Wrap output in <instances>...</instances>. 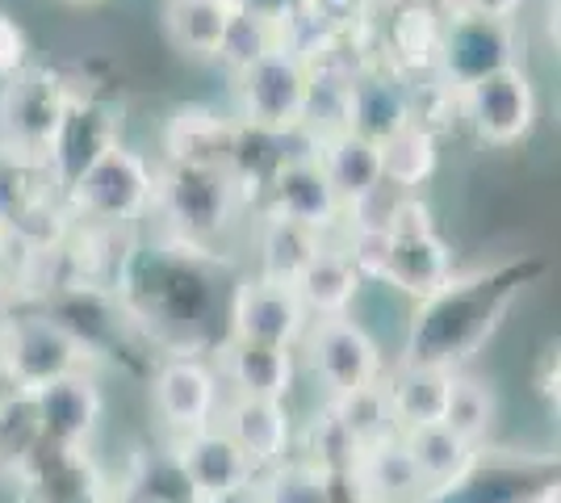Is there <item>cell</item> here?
Masks as SVG:
<instances>
[{"mask_svg": "<svg viewBox=\"0 0 561 503\" xmlns=\"http://www.w3.org/2000/svg\"><path fill=\"white\" fill-rule=\"evenodd\" d=\"M519 289L524 282L515 268H491L473 277L453 273L436 294L415 302L402 361H432L448 369H466V361L494 335L499 319L512 311Z\"/></svg>", "mask_w": 561, "mask_h": 503, "instance_id": "obj_1", "label": "cell"}, {"mask_svg": "<svg viewBox=\"0 0 561 503\" xmlns=\"http://www.w3.org/2000/svg\"><path fill=\"white\" fill-rule=\"evenodd\" d=\"M193 243L135 252L126 268L122 294L135 302V311L168 332H193L210 315V273L188 252Z\"/></svg>", "mask_w": 561, "mask_h": 503, "instance_id": "obj_2", "label": "cell"}, {"mask_svg": "<svg viewBox=\"0 0 561 503\" xmlns=\"http://www.w3.org/2000/svg\"><path fill=\"white\" fill-rule=\"evenodd\" d=\"M156 176L139 151L117 139L64 190V210L96 227H135L156 206Z\"/></svg>", "mask_w": 561, "mask_h": 503, "instance_id": "obj_3", "label": "cell"}, {"mask_svg": "<svg viewBox=\"0 0 561 503\" xmlns=\"http://www.w3.org/2000/svg\"><path fill=\"white\" fill-rule=\"evenodd\" d=\"M89 365H93V344L55 311L18 315L4 319L0 328V369L13 390H38Z\"/></svg>", "mask_w": 561, "mask_h": 503, "instance_id": "obj_4", "label": "cell"}, {"mask_svg": "<svg viewBox=\"0 0 561 503\" xmlns=\"http://www.w3.org/2000/svg\"><path fill=\"white\" fill-rule=\"evenodd\" d=\"M314 68L294 47H277L260 55L239 72V122L268 135H294L310 114Z\"/></svg>", "mask_w": 561, "mask_h": 503, "instance_id": "obj_5", "label": "cell"}, {"mask_svg": "<svg viewBox=\"0 0 561 503\" xmlns=\"http://www.w3.org/2000/svg\"><path fill=\"white\" fill-rule=\"evenodd\" d=\"M168 218L172 236L181 243H210L231 227L239 210V190H234L227 168L206 164H168L156 176V206Z\"/></svg>", "mask_w": 561, "mask_h": 503, "instance_id": "obj_6", "label": "cell"}, {"mask_svg": "<svg viewBox=\"0 0 561 503\" xmlns=\"http://www.w3.org/2000/svg\"><path fill=\"white\" fill-rule=\"evenodd\" d=\"M71 96L68 80L47 68H22L0 80V147L47 164Z\"/></svg>", "mask_w": 561, "mask_h": 503, "instance_id": "obj_7", "label": "cell"}, {"mask_svg": "<svg viewBox=\"0 0 561 503\" xmlns=\"http://www.w3.org/2000/svg\"><path fill=\"white\" fill-rule=\"evenodd\" d=\"M306 361L310 374L319 378V386L328 390V399L365 390V386L381 382V344L374 340V332L348 315H328V319H310L306 328Z\"/></svg>", "mask_w": 561, "mask_h": 503, "instance_id": "obj_8", "label": "cell"}, {"mask_svg": "<svg viewBox=\"0 0 561 503\" xmlns=\"http://www.w3.org/2000/svg\"><path fill=\"white\" fill-rule=\"evenodd\" d=\"M519 34L512 18H482V13H453L436 43V72L457 93L473 80L499 72L507 64H519Z\"/></svg>", "mask_w": 561, "mask_h": 503, "instance_id": "obj_9", "label": "cell"}, {"mask_svg": "<svg viewBox=\"0 0 561 503\" xmlns=\"http://www.w3.org/2000/svg\"><path fill=\"white\" fill-rule=\"evenodd\" d=\"M461 118L473 126V135L491 147L524 144L537 126V89L533 76L519 64H507L499 72L473 80L461 89Z\"/></svg>", "mask_w": 561, "mask_h": 503, "instance_id": "obj_10", "label": "cell"}, {"mask_svg": "<svg viewBox=\"0 0 561 503\" xmlns=\"http://www.w3.org/2000/svg\"><path fill=\"white\" fill-rule=\"evenodd\" d=\"M151 403L172 436L210 428L222 408V378L210 361L176 353L156 365L151 374Z\"/></svg>", "mask_w": 561, "mask_h": 503, "instance_id": "obj_11", "label": "cell"}, {"mask_svg": "<svg viewBox=\"0 0 561 503\" xmlns=\"http://www.w3.org/2000/svg\"><path fill=\"white\" fill-rule=\"evenodd\" d=\"M231 340H256V344H285L298 348L310 311L302 307L298 289L268 277H243L231 294Z\"/></svg>", "mask_w": 561, "mask_h": 503, "instance_id": "obj_12", "label": "cell"}, {"mask_svg": "<svg viewBox=\"0 0 561 503\" xmlns=\"http://www.w3.org/2000/svg\"><path fill=\"white\" fill-rule=\"evenodd\" d=\"M268 215L302 222L310 231L328 236L331 227L344 218V202L331 190L328 172L319 164V151H289L277 164V172L268 176Z\"/></svg>", "mask_w": 561, "mask_h": 503, "instance_id": "obj_13", "label": "cell"}, {"mask_svg": "<svg viewBox=\"0 0 561 503\" xmlns=\"http://www.w3.org/2000/svg\"><path fill=\"white\" fill-rule=\"evenodd\" d=\"M34 411H38V428L47 445H71V449H89L101 420H105V395L96 386L93 369H76L55 382L30 390Z\"/></svg>", "mask_w": 561, "mask_h": 503, "instance_id": "obj_14", "label": "cell"}, {"mask_svg": "<svg viewBox=\"0 0 561 503\" xmlns=\"http://www.w3.org/2000/svg\"><path fill=\"white\" fill-rule=\"evenodd\" d=\"M117 135H122V110H117L114 101H101V96L84 93L71 96L64 126H59V135H55L47 156V168L50 176H55V185H59V193L68 190L105 147H114Z\"/></svg>", "mask_w": 561, "mask_h": 503, "instance_id": "obj_15", "label": "cell"}, {"mask_svg": "<svg viewBox=\"0 0 561 503\" xmlns=\"http://www.w3.org/2000/svg\"><path fill=\"white\" fill-rule=\"evenodd\" d=\"M218 428L231 436L252 461V470L264 475L294 454V415L285 399H256V395H231L218 408Z\"/></svg>", "mask_w": 561, "mask_h": 503, "instance_id": "obj_16", "label": "cell"}, {"mask_svg": "<svg viewBox=\"0 0 561 503\" xmlns=\"http://www.w3.org/2000/svg\"><path fill=\"white\" fill-rule=\"evenodd\" d=\"M172 461H176V470H181V479H185V487L193 491L197 503L227 495L234 487L256 479L252 461L243 457V449L218 424L172 436Z\"/></svg>", "mask_w": 561, "mask_h": 503, "instance_id": "obj_17", "label": "cell"}, {"mask_svg": "<svg viewBox=\"0 0 561 503\" xmlns=\"http://www.w3.org/2000/svg\"><path fill=\"white\" fill-rule=\"evenodd\" d=\"M453 248L440 240V231H420V236H390L386 261L377 286H390L407 302H423L427 294L445 286L453 277Z\"/></svg>", "mask_w": 561, "mask_h": 503, "instance_id": "obj_18", "label": "cell"}, {"mask_svg": "<svg viewBox=\"0 0 561 503\" xmlns=\"http://www.w3.org/2000/svg\"><path fill=\"white\" fill-rule=\"evenodd\" d=\"M218 378L231 395L256 399H289L298 386V353L285 344H256V340H227Z\"/></svg>", "mask_w": 561, "mask_h": 503, "instance_id": "obj_19", "label": "cell"}, {"mask_svg": "<svg viewBox=\"0 0 561 503\" xmlns=\"http://www.w3.org/2000/svg\"><path fill=\"white\" fill-rule=\"evenodd\" d=\"M402 441H407V454L415 461V470H420V479H423V491H427L423 503L440 500L457 482H466L469 470H473L478 457H482V445L466 441L461 432H453L448 424H423V428L402 432Z\"/></svg>", "mask_w": 561, "mask_h": 503, "instance_id": "obj_20", "label": "cell"}, {"mask_svg": "<svg viewBox=\"0 0 561 503\" xmlns=\"http://www.w3.org/2000/svg\"><path fill=\"white\" fill-rule=\"evenodd\" d=\"M453 374L457 369L432 365V361H402L394 374L381 382L390 415H394V428L411 432L423 428V424H445Z\"/></svg>", "mask_w": 561, "mask_h": 503, "instance_id": "obj_21", "label": "cell"}, {"mask_svg": "<svg viewBox=\"0 0 561 503\" xmlns=\"http://www.w3.org/2000/svg\"><path fill=\"white\" fill-rule=\"evenodd\" d=\"M352 487H356V500L365 503H423V479L415 470V461L407 454V441L402 432L377 441L369 449H360L356 466L348 470Z\"/></svg>", "mask_w": 561, "mask_h": 503, "instance_id": "obj_22", "label": "cell"}, {"mask_svg": "<svg viewBox=\"0 0 561 503\" xmlns=\"http://www.w3.org/2000/svg\"><path fill=\"white\" fill-rule=\"evenodd\" d=\"M234 139H239V122L222 118L210 105H181L164 126L168 164L227 168Z\"/></svg>", "mask_w": 561, "mask_h": 503, "instance_id": "obj_23", "label": "cell"}, {"mask_svg": "<svg viewBox=\"0 0 561 503\" xmlns=\"http://www.w3.org/2000/svg\"><path fill=\"white\" fill-rule=\"evenodd\" d=\"M411 122V89L386 72L352 76L344 89V126L365 135V139H390Z\"/></svg>", "mask_w": 561, "mask_h": 503, "instance_id": "obj_24", "label": "cell"}, {"mask_svg": "<svg viewBox=\"0 0 561 503\" xmlns=\"http://www.w3.org/2000/svg\"><path fill=\"white\" fill-rule=\"evenodd\" d=\"M314 151H319V164L328 172L331 190L340 193L344 210L386 185L381 181V151H377V144L365 139V135H356V130H348V126L319 135Z\"/></svg>", "mask_w": 561, "mask_h": 503, "instance_id": "obj_25", "label": "cell"}, {"mask_svg": "<svg viewBox=\"0 0 561 503\" xmlns=\"http://www.w3.org/2000/svg\"><path fill=\"white\" fill-rule=\"evenodd\" d=\"M18 475H22L25 491L34 495V503H71L80 495H89L93 487H101L89 449L47 445V441L25 457V466Z\"/></svg>", "mask_w": 561, "mask_h": 503, "instance_id": "obj_26", "label": "cell"}, {"mask_svg": "<svg viewBox=\"0 0 561 503\" xmlns=\"http://www.w3.org/2000/svg\"><path fill=\"white\" fill-rule=\"evenodd\" d=\"M294 289H298V298H302V307L310 311V319H328V315L352 311V302H356L360 289H365V277L356 273V264L348 261L344 248L323 243V248L314 252V261L298 273Z\"/></svg>", "mask_w": 561, "mask_h": 503, "instance_id": "obj_27", "label": "cell"}, {"mask_svg": "<svg viewBox=\"0 0 561 503\" xmlns=\"http://www.w3.org/2000/svg\"><path fill=\"white\" fill-rule=\"evenodd\" d=\"M231 13V0H168L164 30L172 47L185 50L188 59H214Z\"/></svg>", "mask_w": 561, "mask_h": 503, "instance_id": "obj_28", "label": "cell"}, {"mask_svg": "<svg viewBox=\"0 0 561 503\" xmlns=\"http://www.w3.org/2000/svg\"><path fill=\"white\" fill-rule=\"evenodd\" d=\"M377 151H381V181L398 193H420V185L432 181L436 160H440L436 135L415 126V122H407L390 139H381Z\"/></svg>", "mask_w": 561, "mask_h": 503, "instance_id": "obj_29", "label": "cell"}, {"mask_svg": "<svg viewBox=\"0 0 561 503\" xmlns=\"http://www.w3.org/2000/svg\"><path fill=\"white\" fill-rule=\"evenodd\" d=\"M323 243L328 240H323L319 231L302 227V222H289V218L268 215L264 218V231H260V277L294 286L298 273L314 261V252H319Z\"/></svg>", "mask_w": 561, "mask_h": 503, "instance_id": "obj_30", "label": "cell"}, {"mask_svg": "<svg viewBox=\"0 0 561 503\" xmlns=\"http://www.w3.org/2000/svg\"><path fill=\"white\" fill-rule=\"evenodd\" d=\"M264 503H344L340 475L323 470L310 457H285L280 466L256 475Z\"/></svg>", "mask_w": 561, "mask_h": 503, "instance_id": "obj_31", "label": "cell"}, {"mask_svg": "<svg viewBox=\"0 0 561 503\" xmlns=\"http://www.w3.org/2000/svg\"><path fill=\"white\" fill-rule=\"evenodd\" d=\"M445 424L453 432H461L473 445H486L499 428V395L486 378L478 374H466L457 369L453 374V390H448V408H445Z\"/></svg>", "mask_w": 561, "mask_h": 503, "instance_id": "obj_32", "label": "cell"}, {"mask_svg": "<svg viewBox=\"0 0 561 503\" xmlns=\"http://www.w3.org/2000/svg\"><path fill=\"white\" fill-rule=\"evenodd\" d=\"M277 47H285V22L260 18V13H248V9H234L214 59H222L239 76L248 64H256L260 55H268V50Z\"/></svg>", "mask_w": 561, "mask_h": 503, "instance_id": "obj_33", "label": "cell"}, {"mask_svg": "<svg viewBox=\"0 0 561 503\" xmlns=\"http://www.w3.org/2000/svg\"><path fill=\"white\" fill-rule=\"evenodd\" d=\"M43 445V428H38V411L30 390H13L0 395V470L18 475L25 457Z\"/></svg>", "mask_w": 561, "mask_h": 503, "instance_id": "obj_34", "label": "cell"}, {"mask_svg": "<svg viewBox=\"0 0 561 503\" xmlns=\"http://www.w3.org/2000/svg\"><path fill=\"white\" fill-rule=\"evenodd\" d=\"M328 403L335 411V420L344 424V432L356 441V449H369V445H377V441H386V436L398 432L381 382L365 386V390H352V395H340V399H328Z\"/></svg>", "mask_w": 561, "mask_h": 503, "instance_id": "obj_35", "label": "cell"}, {"mask_svg": "<svg viewBox=\"0 0 561 503\" xmlns=\"http://www.w3.org/2000/svg\"><path fill=\"white\" fill-rule=\"evenodd\" d=\"M22 68H30V38H25L22 25L0 9V80H9Z\"/></svg>", "mask_w": 561, "mask_h": 503, "instance_id": "obj_36", "label": "cell"}, {"mask_svg": "<svg viewBox=\"0 0 561 503\" xmlns=\"http://www.w3.org/2000/svg\"><path fill=\"white\" fill-rule=\"evenodd\" d=\"M231 4L248 9V13H260V18H273V22H289L302 0H231Z\"/></svg>", "mask_w": 561, "mask_h": 503, "instance_id": "obj_37", "label": "cell"}, {"mask_svg": "<svg viewBox=\"0 0 561 503\" xmlns=\"http://www.w3.org/2000/svg\"><path fill=\"white\" fill-rule=\"evenodd\" d=\"M537 382H540V399H545L549 408L558 411V344H553V348H545Z\"/></svg>", "mask_w": 561, "mask_h": 503, "instance_id": "obj_38", "label": "cell"}, {"mask_svg": "<svg viewBox=\"0 0 561 503\" xmlns=\"http://www.w3.org/2000/svg\"><path fill=\"white\" fill-rule=\"evenodd\" d=\"M524 0H461L457 13H482V18H515Z\"/></svg>", "mask_w": 561, "mask_h": 503, "instance_id": "obj_39", "label": "cell"}, {"mask_svg": "<svg viewBox=\"0 0 561 503\" xmlns=\"http://www.w3.org/2000/svg\"><path fill=\"white\" fill-rule=\"evenodd\" d=\"M202 503H264L260 500V482H243V487H234L227 495H214V500H202Z\"/></svg>", "mask_w": 561, "mask_h": 503, "instance_id": "obj_40", "label": "cell"}, {"mask_svg": "<svg viewBox=\"0 0 561 503\" xmlns=\"http://www.w3.org/2000/svg\"><path fill=\"white\" fill-rule=\"evenodd\" d=\"M9 302H13V277L4 273V264H0V319L9 311Z\"/></svg>", "mask_w": 561, "mask_h": 503, "instance_id": "obj_41", "label": "cell"}, {"mask_svg": "<svg viewBox=\"0 0 561 503\" xmlns=\"http://www.w3.org/2000/svg\"><path fill=\"white\" fill-rule=\"evenodd\" d=\"M76 4H89V0H76Z\"/></svg>", "mask_w": 561, "mask_h": 503, "instance_id": "obj_42", "label": "cell"}, {"mask_svg": "<svg viewBox=\"0 0 561 503\" xmlns=\"http://www.w3.org/2000/svg\"><path fill=\"white\" fill-rule=\"evenodd\" d=\"M352 503H365V500H352Z\"/></svg>", "mask_w": 561, "mask_h": 503, "instance_id": "obj_43", "label": "cell"}]
</instances>
